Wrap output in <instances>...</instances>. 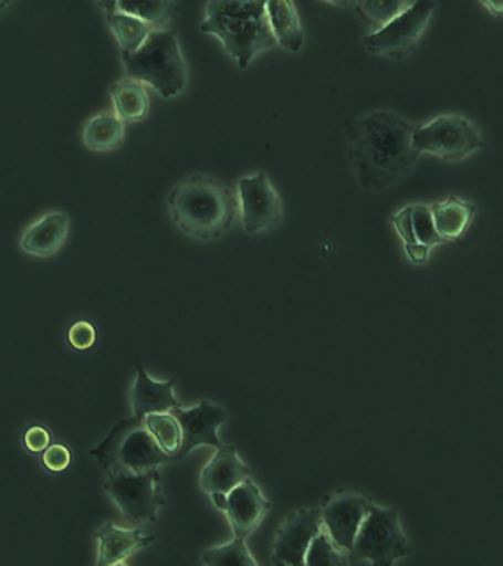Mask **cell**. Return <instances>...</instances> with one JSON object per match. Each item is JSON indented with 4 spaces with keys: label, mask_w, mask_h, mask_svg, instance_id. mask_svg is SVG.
I'll list each match as a JSON object with an SVG mask.
<instances>
[{
    "label": "cell",
    "mask_w": 503,
    "mask_h": 566,
    "mask_svg": "<svg viewBox=\"0 0 503 566\" xmlns=\"http://www.w3.org/2000/svg\"><path fill=\"white\" fill-rule=\"evenodd\" d=\"M418 124L390 109H375L346 124L347 158L365 192L379 193L408 179L421 153Z\"/></svg>",
    "instance_id": "1"
},
{
    "label": "cell",
    "mask_w": 503,
    "mask_h": 566,
    "mask_svg": "<svg viewBox=\"0 0 503 566\" xmlns=\"http://www.w3.org/2000/svg\"><path fill=\"white\" fill-rule=\"evenodd\" d=\"M167 208L180 232L202 242L222 238L240 219L237 193L201 172L185 177L170 190Z\"/></svg>",
    "instance_id": "2"
},
{
    "label": "cell",
    "mask_w": 503,
    "mask_h": 566,
    "mask_svg": "<svg viewBox=\"0 0 503 566\" xmlns=\"http://www.w3.org/2000/svg\"><path fill=\"white\" fill-rule=\"evenodd\" d=\"M202 33L214 35L240 69L276 48L268 18V0H209Z\"/></svg>",
    "instance_id": "3"
},
{
    "label": "cell",
    "mask_w": 503,
    "mask_h": 566,
    "mask_svg": "<svg viewBox=\"0 0 503 566\" xmlns=\"http://www.w3.org/2000/svg\"><path fill=\"white\" fill-rule=\"evenodd\" d=\"M127 77L139 80L165 99H174L187 88L188 64L178 34L171 29L153 30L135 52H120Z\"/></svg>",
    "instance_id": "4"
},
{
    "label": "cell",
    "mask_w": 503,
    "mask_h": 566,
    "mask_svg": "<svg viewBox=\"0 0 503 566\" xmlns=\"http://www.w3.org/2000/svg\"><path fill=\"white\" fill-rule=\"evenodd\" d=\"M91 454L107 472H147L178 462L175 455L161 449L145 418L135 415L120 420Z\"/></svg>",
    "instance_id": "5"
},
{
    "label": "cell",
    "mask_w": 503,
    "mask_h": 566,
    "mask_svg": "<svg viewBox=\"0 0 503 566\" xmlns=\"http://www.w3.org/2000/svg\"><path fill=\"white\" fill-rule=\"evenodd\" d=\"M415 144L419 153L450 164L474 157L485 145L479 126L458 113L440 114L430 122L418 124Z\"/></svg>",
    "instance_id": "6"
},
{
    "label": "cell",
    "mask_w": 503,
    "mask_h": 566,
    "mask_svg": "<svg viewBox=\"0 0 503 566\" xmlns=\"http://www.w3.org/2000/svg\"><path fill=\"white\" fill-rule=\"evenodd\" d=\"M410 553L412 547L401 530L396 509L370 504L348 557L355 562L368 560L374 565H392Z\"/></svg>",
    "instance_id": "7"
},
{
    "label": "cell",
    "mask_w": 503,
    "mask_h": 566,
    "mask_svg": "<svg viewBox=\"0 0 503 566\" xmlns=\"http://www.w3.org/2000/svg\"><path fill=\"white\" fill-rule=\"evenodd\" d=\"M104 489L123 517L134 526L156 521L166 504L158 468L147 472H108Z\"/></svg>",
    "instance_id": "8"
},
{
    "label": "cell",
    "mask_w": 503,
    "mask_h": 566,
    "mask_svg": "<svg viewBox=\"0 0 503 566\" xmlns=\"http://www.w3.org/2000/svg\"><path fill=\"white\" fill-rule=\"evenodd\" d=\"M434 11L436 0H417L383 29L370 31L364 39V48L375 56L406 60L417 51Z\"/></svg>",
    "instance_id": "9"
},
{
    "label": "cell",
    "mask_w": 503,
    "mask_h": 566,
    "mask_svg": "<svg viewBox=\"0 0 503 566\" xmlns=\"http://www.w3.org/2000/svg\"><path fill=\"white\" fill-rule=\"evenodd\" d=\"M240 221L247 233L271 232L284 219V203L266 172L242 176L237 185Z\"/></svg>",
    "instance_id": "10"
},
{
    "label": "cell",
    "mask_w": 503,
    "mask_h": 566,
    "mask_svg": "<svg viewBox=\"0 0 503 566\" xmlns=\"http://www.w3.org/2000/svg\"><path fill=\"white\" fill-rule=\"evenodd\" d=\"M324 528L321 509H300L280 526L273 542L272 562L275 565H306L313 538Z\"/></svg>",
    "instance_id": "11"
},
{
    "label": "cell",
    "mask_w": 503,
    "mask_h": 566,
    "mask_svg": "<svg viewBox=\"0 0 503 566\" xmlns=\"http://www.w3.org/2000/svg\"><path fill=\"white\" fill-rule=\"evenodd\" d=\"M171 413L179 419L184 433L182 449L176 455L178 462L187 458L197 447L210 446L218 449L222 446L218 437L219 428L227 422V411L222 407L210 401H201L191 409H184L182 406L175 407Z\"/></svg>",
    "instance_id": "12"
},
{
    "label": "cell",
    "mask_w": 503,
    "mask_h": 566,
    "mask_svg": "<svg viewBox=\"0 0 503 566\" xmlns=\"http://www.w3.org/2000/svg\"><path fill=\"white\" fill-rule=\"evenodd\" d=\"M369 509L370 503L355 494L339 495V497L331 500L325 509H322V522H324L326 533L347 555L355 546Z\"/></svg>",
    "instance_id": "13"
},
{
    "label": "cell",
    "mask_w": 503,
    "mask_h": 566,
    "mask_svg": "<svg viewBox=\"0 0 503 566\" xmlns=\"http://www.w3.org/2000/svg\"><path fill=\"white\" fill-rule=\"evenodd\" d=\"M271 507V502L264 497L260 486L251 478H247L228 494L224 513L232 526L233 535L247 538L259 528Z\"/></svg>",
    "instance_id": "14"
},
{
    "label": "cell",
    "mask_w": 503,
    "mask_h": 566,
    "mask_svg": "<svg viewBox=\"0 0 503 566\" xmlns=\"http://www.w3.org/2000/svg\"><path fill=\"white\" fill-rule=\"evenodd\" d=\"M70 217L64 211H50L30 224L20 239L21 251L38 259L59 254L70 233Z\"/></svg>",
    "instance_id": "15"
},
{
    "label": "cell",
    "mask_w": 503,
    "mask_h": 566,
    "mask_svg": "<svg viewBox=\"0 0 503 566\" xmlns=\"http://www.w3.org/2000/svg\"><path fill=\"white\" fill-rule=\"evenodd\" d=\"M216 454L201 471L200 485L206 493L213 494L218 491L231 493L241 482L250 478V468L247 467L235 446L222 444L216 449Z\"/></svg>",
    "instance_id": "16"
},
{
    "label": "cell",
    "mask_w": 503,
    "mask_h": 566,
    "mask_svg": "<svg viewBox=\"0 0 503 566\" xmlns=\"http://www.w3.org/2000/svg\"><path fill=\"white\" fill-rule=\"evenodd\" d=\"M95 537L98 539V566L123 564L127 557L156 542V535L144 534L139 526L127 530L113 522L101 526Z\"/></svg>",
    "instance_id": "17"
},
{
    "label": "cell",
    "mask_w": 503,
    "mask_h": 566,
    "mask_svg": "<svg viewBox=\"0 0 503 566\" xmlns=\"http://www.w3.org/2000/svg\"><path fill=\"white\" fill-rule=\"evenodd\" d=\"M175 378L165 380V382L153 379L143 366H138V375H136L134 387L130 389L134 415L138 418H147L148 415L165 413V411L174 410L175 407L182 406V402L175 396Z\"/></svg>",
    "instance_id": "18"
},
{
    "label": "cell",
    "mask_w": 503,
    "mask_h": 566,
    "mask_svg": "<svg viewBox=\"0 0 503 566\" xmlns=\"http://www.w3.org/2000/svg\"><path fill=\"white\" fill-rule=\"evenodd\" d=\"M430 206L437 230L444 242H457L462 239L479 212L475 203L458 195H450L443 201L432 202Z\"/></svg>",
    "instance_id": "19"
},
{
    "label": "cell",
    "mask_w": 503,
    "mask_h": 566,
    "mask_svg": "<svg viewBox=\"0 0 503 566\" xmlns=\"http://www.w3.org/2000/svg\"><path fill=\"white\" fill-rule=\"evenodd\" d=\"M268 18L277 46L291 53L303 51L306 35L293 0H268Z\"/></svg>",
    "instance_id": "20"
},
{
    "label": "cell",
    "mask_w": 503,
    "mask_h": 566,
    "mask_svg": "<svg viewBox=\"0 0 503 566\" xmlns=\"http://www.w3.org/2000/svg\"><path fill=\"white\" fill-rule=\"evenodd\" d=\"M109 97L114 113L126 124L144 122L151 109L147 84L127 75L113 83L109 87Z\"/></svg>",
    "instance_id": "21"
},
{
    "label": "cell",
    "mask_w": 503,
    "mask_h": 566,
    "mask_svg": "<svg viewBox=\"0 0 503 566\" xmlns=\"http://www.w3.org/2000/svg\"><path fill=\"white\" fill-rule=\"evenodd\" d=\"M126 123L114 111H104L87 119L82 132L83 145L92 153L107 154L120 148Z\"/></svg>",
    "instance_id": "22"
},
{
    "label": "cell",
    "mask_w": 503,
    "mask_h": 566,
    "mask_svg": "<svg viewBox=\"0 0 503 566\" xmlns=\"http://www.w3.org/2000/svg\"><path fill=\"white\" fill-rule=\"evenodd\" d=\"M179 9L175 0H118L117 3V11L139 18L154 30L169 29Z\"/></svg>",
    "instance_id": "23"
},
{
    "label": "cell",
    "mask_w": 503,
    "mask_h": 566,
    "mask_svg": "<svg viewBox=\"0 0 503 566\" xmlns=\"http://www.w3.org/2000/svg\"><path fill=\"white\" fill-rule=\"evenodd\" d=\"M105 20L120 46V52L138 51L154 30L147 22L122 11L107 13Z\"/></svg>",
    "instance_id": "24"
},
{
    "label": "cell",
    "mask_w": 503,
    "mask_h": 566,
    "mask_svg": "<svg viewBox=\"0 0 503 566\" xmlns=\"http://www.w3.org/2000/svg\"><path fill=\"white\" fill-rule=\"evenodd\" d=\"M415 2L417 0H355V11L359 20L375 31L383 29Z\"/></svg>",
    "instance_id": "25"
},
{
    "label": "cell",
    "mask_w": 503,
    "mask_h": 566,
    "mask_svg": "<svg viewBox=\"0 0 503 566\" xmlns=\"http://www.w3.org/2000/svg\"><path fill=\"white\" fill-rule=\"evenodd\" d=\"M145 422L161 449L176 458L182 449L184 441L179 419L171 411H165V413L148 415Z\"/></svg>",
    "instance_id": "26"
},
{
    "label": "cell",
    "mask_w": 503,
    "mask_h": 566,
    "mask_svg": "<svg viewBox=\"0 0 503 566\" xmlns=\"http://www.w3.org/2000/svg\"><path fill=\"white\" fill-rule=\"evenodd\" d=\"M245 537L233 535L232 542L223 544V546L211 547L202 553L201 562L205 565L216 566H255L253 555L247 547Z\"/></svg>",
    "instance_id": "27"
},
{
    "label": "cell",
    "mask_w": 503,
    "mask_h": 566,
    "mask_svg": "<svg viewBox=\"0 0 503 566\" xmlns=\"http://www.w3.org/2000/svg\"><path fill=\"white\" fill-rule=\"evenodd\" d=\"M346 556L347 553L337 546L325 528H322L308 547L306 565H342L348 560Z\"/></svg>",
    "instance_id": "28"
},
{
    "label": "cell",
    "mask_w": 503,
    "mask_h": 566,
    "mask_svg": "<svg viewBox=\"0 0 503 566\" xmlns=\"http://www.w3.org/2000/svg\"><path fill=\"white\" fill-rule=\"evenodd\" d=\"M412 220L415 237L422 245L434 248L446 243L437 230L434 217H432L430 203H412Z\"/></svg>",
    "instance_id": "29"
},
{
    "label": "cell",
    "mask_w": 503,
    "mask_h": 566,
    "mask_svg": "<svg viewBox=\"0 0 503 566\" xmlns=\"http://www.w3.org/2000/svg\"><path fill=\"white\" fill-rule=\"evenodd\" d=\"M391 223L395 226L396 232L401 239V243H404L406 254H412L413 251L421 250V248H430L419 243L417 237H415L412 203L397 211L396 214L391 217Z\"/></svg>",
    "instance_id": "30"
},
{
    "label": "cell",
    "mask_w": 503,
    "mask_h": 566,
    "mask_svg": "<svg viewBox=\"0 0 503 566\" xmlns=\"http://www.w3.org/2000/svg\"><path fill=\"white\" fill-rule=\"evenodd\" d=\"M67 338L73 348L85 352V349L94 347L98 334H96L95 326L91 325L90 322H77L70 327Z\"/></svg>",
    "instance_id": "31"
},
{
    "label": "cell",
    "mask_w": 503,
    "mask_h": 566,
    "mask_svg": "<svg viewBox=\"0 0 503 566\" xmlns=\"http://www.w3.org/2000/svg\"><path fill=\"white\" fill-rule=\"evenodd\" d=\"M42 462L48 471L54 473L64 472L70 467V463H72V451L64 444L50 446L43 451Z\"/></svg>",
    "instance_id": "32"
},
{
    "label": "cell",
    "mask_w": 503,
    "mask_h": 566,
    "mask_svg": "<svg viewBox=\"0 0 503 566\" xmlns=\"http://www.w3.org/2000/svg\"><path fill=\"white\" fill-rule=\"evenodd\" d=\"M24 444L32 453H43L51 446V433L42 427L29 428L24 433Z\"/></svg>",
    "instance_id": "33"
},
{
    "label": "cell",
    "mask_w": 503,
    "mask_h": 566,
    "mask_svg": "<svg viewBox=\"0 0 503 566\" xmlns=\"http://www.w3.org/2000/svg\"><path fill=\"white\" fill-rule=\"evenodd\" d=\"M481 7L490 13V15L502 20L503 18V0H479Z\"/></svg>",
    "instance_id": "34"
},
{
    "label": "cell",
    "mask_w": 503,
    "mask_h": 566,
    "mask_svg": "<svg viewBox=\"0 0 503 566\" xmlns=\"http://www.w3.org/2000/svg\"><path fill=\"white\" fill-rule=\"evenodd\" d=\"M95 3L98 4L101 11H104L105 15H107V13L117 11L118 0H95Z\"/></svg>",
    "instance_id": "35"
},
{
    "label": "cell",
    "mask_w": 503,
    "mask_h": 566,
    "mask_svg": "<svg viewBox=\"0 0 503 566\" xmlns=\"http://www.w3.org/2000/svg\"><path fill=\"white\" fill-rule=\"evenodd\" d=\"M211 499H213L216 507L224 512V509L228 506V494L222 493V491H218V493L211 494Z\"/></svg>",
    "instance_id": "36"
},
{
    "label": "cell",
    "mask_w": 503,
    "mask_h": 566,
    "mask_svg": "<svg viewBox=\"0 0 503 566\" xmlns=\"http://www.w3.org/2000/svg\"><path fill=\"white\" fill-rule=\"evenodd\" d=\"M322 2L333 4V7L337 8H347L352 0H322Z\"/></svg>",
    "instance_id": "37"
},
{
    "label": "cell",
    "mask_w": 503,
    "mask_h": 566,
    "mask_svg": "<svg viewBox=\"0 0 503 566\" xmlns=\"http://www.w3.org/2000/svg\"><path fill=\"white\" fill-rule=\"evenodd\" d=\"M14 2V0H0V9H2V11H6V9L8 8V4Z\"/></svg>",
    "instance_id": "38"
}]
</instances>
